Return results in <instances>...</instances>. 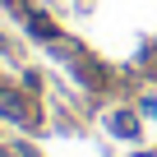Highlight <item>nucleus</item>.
<instances>
[{
    "mask_svg": "<svg viewBox=\"0 0 157 157\" xmlns=\"http://www.w3.org/2000/svg\"><path fill=\"white\" fill-rule=\"evenodd\" d=\"M0 116L14 120V125H33V120H37V116H33V106H28L14 88H0Z\"/></svg>",
    "mask_w": 157,
    "mask_h": 157,
    "instance_id": "nucleus-1",
    "label": "nucleus"
},
{
    "mask_svg": "<svg viewBox=\"0 0 157 157\" xmlns=\"http://www.w3.org/2000/svg\"><path fill=\"white\" fill-rule=\"evenodd\" d=\"M111 129L129 139V134H134V116H111Z\"/></svg>",
    "mask_w": 157,
    "mask_h": 157,
    "instance_id": "nucleus-2",
    "label": "nucleus"
},
{
    "mask_svg": "<svg viewBox=\"0 0 157 157\" xmlns=\"http://www.w3.org/2000/svg\"><path fill=\"white\" fill-rule=\"evenodd\" d=\"M0 157H14V152H10V148H0Z\"/></svg>",
    "mask_w": 157,
    "mask_h": 157,
    "instance_id": "nucleus-3",
    "label": "nucleus"
},
{
    "mask_svg": "<svg viewBox=\"0 0 157 157\" xmlns=\"http://www.w3.org/2000/svg\"><path fill=\"white\" fill-rule=\"evenodd\" d=\"M152 74H157V65H152Z\"/></svg>",
    "mask_w": 157,
    "mask_h": 157,
    "instance_id": "nucleus-4",
    "label": "nucleus"
}]
</instances>
